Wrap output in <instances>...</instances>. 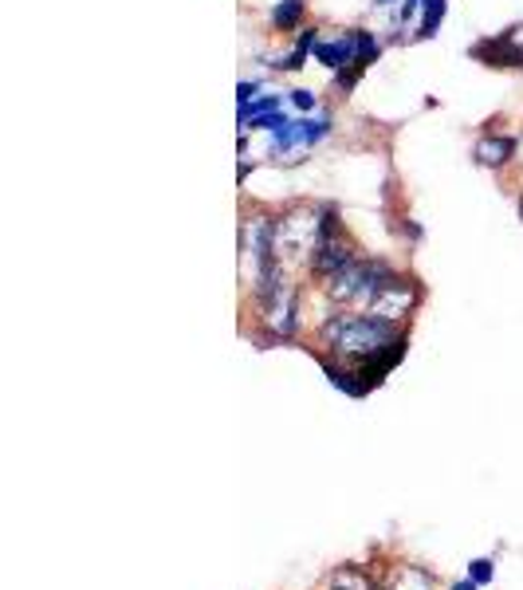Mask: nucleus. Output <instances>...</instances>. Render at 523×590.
Instances as JSON below:
<instances>
[{"mask_svg":"<svg viewBox=\"0 0 523 590\" xmlns=\"http://www.w3.org/2000/svg\"><path fill=\"white\" fill-rule=\"evenodd\" d=\"M323 334L343 358L350 354V358L366 363V358H375L378 351L394 346L405 334V327L397 323V319H390V315H346L343 311L323 327Z\"/></svg>","mask_w":523,"mask_h":590,"instance_id":"nucleus-1","label":"nucleus"},{"mask_svg":"<svg viewBox=\"0 0 523 590\" xmlns=\"http://www.w3.org/2000/svg\"><path fill=\"white\" fill-rule=\"evenodd\" d=\"M421 4H425V0H402V4H397L394 28H409V20H414L417 12H421Z\"/></svg>","mask_w":523,"mask_h":590,"instance_id":"nucleus-13","label":"nucleus"},{"mask_svg":"<svg viewBox=\"0 0 523 590\" xmlns=\"http://www.w3.org/2000/svg\"><path fill=\"white\" fill-rule=\"evenodd\" d=\"M316 63H323L326 71L350 68V63H355V32H343L338 39H319Z\"/></svg>","mask_w":523,"mask_h":590,"instance_id":"nucleus-3","label":"nucleus"},{"mask_svg":"<svg viewBox=\"0 0 523 590\" xmlns=\"http://www.w3.org/2000/svg\"><path fill=\"white\" fill-rule=\"evenodd\" d=\"M304 12H307V0H280L276 9H272V28L299 32L304 28Z\"/></svg>","mask_w":523,"mask_h":590,"instance_id":"nucleus-7","label":"nucleus"},{"mask_svg":"<svg viewBox=\"0 0 523 590\" xmlns=\"http://www.w3.org/2000/svg\"><path fill=\"white\" fill-rule=\"evenodd\" d=\"M476 587H480V582H473V579H461V582H456L453 590H476Z\"/></svg>","mask_w":523,"mask_h":590,"instance_id":"nucleus-16","label":"nucleus"},{"mask_svg":"<svg viewBox=\"0 0 523 590\" xmlns=\"http://www.w3.org/2000/svg\"><path fill=\"white\" fill-rule=\"evenodd\" d=\"M468 56L488 63V68H523V48L515 44L512 32H503V36H488L480 44L468 48Z\"/></svg>","mask_w":523,"mask_h":590,"instance_id":"nucleus-2","label":"nucleus"},{"mask_svg":"<svg viewBox=\"0 0 523 590\" xmlns=\"http://www.w3.org/2000/svg\"><path fill=\"white\" fill-rule=\"evenodd\" d=\"M264 95V83H260V79H252V83H240L237 87V110H245V107H252V103H257V98Z\"/></svg>","mask_w":523,"mask_h":590,"instance_id":"nucleus-11","label":"nucleus"},{"mask_svg":"<svg viewBox=\"0 0 523 590\" xmlns=\"http://www.w3.org/2000/svg\"><path fill=\"white\" fill-rule=\"evenodd\" d=\"M520 209H523V205H520Z\"/></svg>","mask_w":523,"mask_h":590,"instance_id":"nucleus-17","label":"nucleus"},{"mask_svg":"<svg viewBox=\"0 0 523 590\" xmlns=\"http://www.w3.org/2000/svg\"><path fill=\"white\" fill-rule=\"evenodd\" d=\"M331 130H335V118H331V115H307V118H299V142H304V150L326 142V138H331Z\"/></svg>","mask_w":523,"mask_h":590,"instance_id":"nucleus-6","label":"nucleus"},{"mask_svg":"<svg viewBox=\"0 0 523 590\" xmlns=\"http://www.w3.org/2000/svg\"><path fill=\"white\" fill-rule=\"evenodd\" d=\"M358 79H362V68H355V63H350V68L335 71V87L343 91V95H350V91L358 87Z\"/></svg>","mask_w":523,"mask_h":590,"instance_id":"nucleus-12","label":"nucleus"},{"mask_svg":"<svg viewBox=\"0 0 523 590\" xmlns=\"http://www.w3.org/2000/svg\"><path fill=\"white\" fill-rule=\"evenodd\" d=\"M444 16H449V0H425L417 12V39H433L441 32Z\"/></svg>","mask_w":523,"mask_h":590,"instance_id":"nucleus-5","label":"nucleus"},{"mask_svg":"<svg viewBox=\"0 0 523 590\" xmlns=\"http://www.w3.org/2000/svg\"><path fill=\"white\" fill-rule=\"evenodd\" d=\"M287 103H292L299 115H316V110H319V95H316V91H307V87L287 91Z\"/></svg>","mask_w":523,"mask_h":590,"instance_id":"nucleus-10","label":"nucleus"},{"mask_svg":"<svg viewBox=\"0 0 523 590\" xmlns=\"http://www.w3.org/2000/svg\"><path fill=\"white\" fill-rule=\"evenodd\" d=\"M350 32H355V68L366 71L370 63H378V56H382V39L366 28H350Z\"/></svg>","mask_w":523,"mask_h":590,"instance_id":"nucleus-8","label":"nucleus"},{"mask_svg":"<svg viewBox=\"0 0 523 590\" xmlns=\"http://www.w3.org/2000/svg\"><path fill=\"white\" fill-rule=\"evenodd\" d=\"M468 579L480 582V587H488V582H492V559H473V563H468Z\"/></svg>","mask_w":523,"mask_h":590,"instance_id":"nucleus-14","label":"nucleus"},{"mask_svg":"<svg viewBox=\"0 0 523 590\" xmlns=\"http://www.w3.org/2000/svg\"><path fill=\"white\" fill-rule=\"evenodd\" d=\"M473 157L480 162V166L488 169H500L508 166L515 157V138H503V134H480L473 146Z\"/></svg>","mask_w":523,"mask_h":590,"instance_id":"nucleus-4","label":"nucleus"},{"mask_svg":"<svg viewBox=\"0 0 523 590\" xmlns=\"http://www.w3.org/2000/svg\"><path fill=\"white\" fill-rule=\"evenodd\" d=\"M375 9H394V4H402V0H370Z\"/></svg>","mask_w":523,"mask_h":590,"instance_id":"nucleus-15","label":"nucleus"},{"mask_svg":"<svg viewBox=\"0 0 523 590\" xmlns=\"http://www.w3.org/2000/svg\"><path fill=\"white\" fill-rule=\"evenodd\" d=\"M276 110H284V95H260L252 107L240 110V127H248V122L260 115H276Z\"/></svg>","mask_w":523,"mask_h":590,"instance_id":"nucleus-9","label":"nucleus"}]
</instances>
